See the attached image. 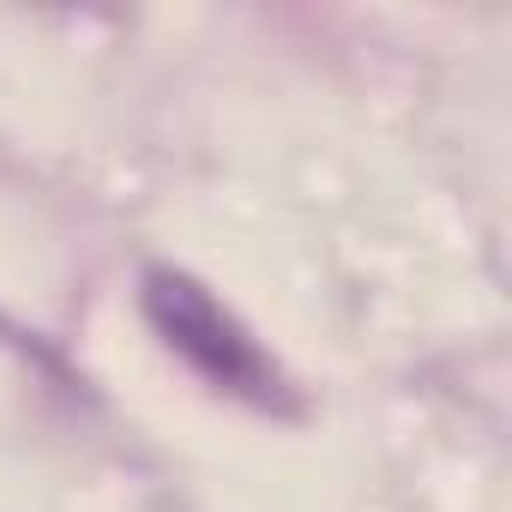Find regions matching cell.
Masks as SVG:
<instances>
[{
  "label": "cell",
  "instance_id": "6da1fadb",
  "mask_svg": "<svg viewBox=\"0 0 512 512\" xmlns=\"http://www.w3.org/2000/svg\"><path fill=\"white\" fill-rule=\"evenodd\" d=\"M145 314L163 332V344L175 356H187L211 386L241 392L253 404H272L278 398V368L272 356L247 338V326L187 272H151L145 278Z\"/></svg>",
  "mask_w": 512,
  "mask_h": 512
}]
</instances>
